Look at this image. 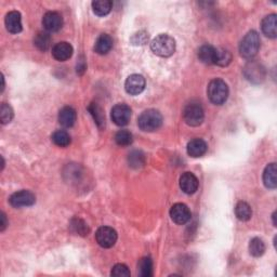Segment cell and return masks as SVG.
<instances>
[{"instance_id": "6da1fadb", "label": "cell", "mask_w": 277, "mask_h": 277, "mask_svg": "<svg viewBox=\"0 0 277 277\" xmlns=\"http://www.w3.org/2000/svg\"><path fill=\"white\" fill-rule=\"evenodd\" d=\"M150 49L158 56H171L176 51V40L167 34H160L152 40Z\"/></svg>"}, {"instance_id": "7a4b0ae2", "label": "cell", "mask_w": 277, "mask_h": 277, "mask_svg": "<svg viewBox=\"0 0 277 277\" xmlns=\"http://www.w3.org/2000/svg\"><path fill=\"white\" fill-rule=\"evenodd\" d=\"M207 94L209 100L216 105H222L226 102L228 98V87L222 79H214L208 84Z\"/></svg>"}, {"instance_id": "3957f363", "label": "cell", "mask_w": 277, "mask_h": 277, "mask_svg": "<svg viewBox=\"0 0 277 277\" xmlns=\"http://www.w3.org/2000/svg\"><path fill=\"white\" fill-rule=\"evenodd\" d=\"M162 124V116L156 110H146L138 116V124L145 132H153L160 129Z\"/></svg>"}, {"instance_id": "277c9868", "label": "cell", "mask_w": 277, "mask_h": 277, "mask_svg": "<svg viewBox=\"0 0 277 277\" xmlns=\"http://www.w3.org/2000/svg\"><path fill=\"white\" fill-rule=\"evenodd\" d=\"M260 49V36L256 30H250L242 38L240 44V56L245 58H252Z\"/></svg>"}, {"instance_id": "5b68a950", "label": "cell", "mask_w": 277, "mask_h": 277, "mask_svg": "<svg viewBox=\"0 0 277 277\" xmlns=\"http://www.w3.org/2000/svg\"><path fill=\"white\" fill-rule=\"evenodd\" d=\"M183 118L184 122L190 127L200 126L204 122V118H205L202 104L198 102L188 103L183 110Z\"/></svg>"}, {"instance_id": "8992f818", "label": "cell", "mask_w": 277, "mask_h": 277, "mask_svg": "<svg viewBox=\"0 0 277 277\" xmlns=\"http://www.w3.org/2000/svg\"><path fill=\"white\" fill-rule=\"evenodd\" d=\"M96 242L103 248L113 247L117 242V233L113 228L101 226L96 233Z\"/></svg>"}, {"instance_id": "52a82bcc", "label": "cell", "mask_w": 277, "mask_h": 277, "mask_svg": "<svg viewBox=\"0 0 277 277\" xmlns=\"http://www.w3.org/2000/svg\"><path fill=\"white\" fill-rule=\"evenodd\" d=\"M110 118L115 124L124 127L128 124L131 118V108L127 104H117L112 108Z\"/></svg>"}, {"instance_id": "ba28073f", "label": "cell", "mask_w": 277, "mask_h": 277, "mask_svg": "<svg viewBox=\"0 0 277 277\" xmlns=\"http://www.w3.org/2000/svg\"><path fill=\"white\" fill-rule=\"evenodd\" d=\"M9 202L12 207L14 208H23L32 206L36 202V197L30 190H20L14 194H12L9 198Z\"/></svg>"}, {"instance_id": "9c48e42d", "label": "cell", "mask_w": 277, "mask_h": 277, "mask_svg": "<svg viewBox=\"0 0 277 277\" xmlns=\"http://www.w3.org/2000/svg\"><path fill=\"white\" fill-rule=\"evenodd\" d=\"M170 216L171 220L174 223L179 224V226H183V224L188 223L190 220V211L188 207L184 204H174V205L170 209Z\"/></svg>"}, {"instance_id": "30bf717a", "label": "cell", "mask_w": 277, "mask_h": 277, "mask_svg": "<svg viewBox=\"0 0 277 277\" xmlns=\"http://www.w3.org/2000/svg\"><path fill=\"white\" fill-rule=\"evenodd\" d=\"M124 89L130 96H138L145 89V79L142 75H130L124 82Z\"/></svg>"}, {"instance_id": "8fae6325", "label": "cell", "mask_w": 277, "mask_h": 277, "mask_svg": "<svg viewBox=\"0 0 277 277\" xmlns=\"http://www.w3.org/2000/svg\"><path fill=\"white\" fill-rule=\"evenodd\" d=\"M42 25L44 30L50 32H58L60 30L63 26V18L60 13L58 12H47L42 18Z\"/></svg>"}, {"instance_id": "7c38bea8", "label": "cell", "mask_w": 277, "mask_h": 277, "mask_svg": "<svg viewBox=\"0 0 277 277\" xmlns=\"http://www.w3.org/2000/svg\"><path fill=\"white\" fill-rule=\"evenodd\" d=\"M6 28L11 34H18L22 32V18L21 13L18 11H11L6 16Z\"/></svg>"}, {"instance_id": "4fadbf2b", "label": "cell", "mask_w": 277, "mask_h": 277, "mask_svg": "<svg viewBox=\"0 0 277 277\" xmlns=\"http://www.w3.org/2000/svg\"><path fill=\"white\" fill-rule=\"evenodd\" d=\"M198 179L190 172L183 174L180 178V188L186 194H194L198 188Z\"/></svg>"}, {"instance_id": "5bb4252c", "label": "cell", "mask_w": 277, "mask_h": 277, "mask_svg": "<svg viewBox=\"0 0 277 277\" xmlns=\"http://www.w3.org/2000/svg\"><path fill=\"white\" fill-rule=\"evenodd\" d=\"M52 56L56 61L64 62L70 58L72 56V44L66 42H61L56 44L54 48H52Z\"/></svg>"}, {"instance_id": "9a60e30c", "label": "cell", "mask_w": 277, "mask_h": 277, "mask_svg": "<svg viewBox=\"0 0 277 277\" xmlns=\"http://www.w3.org/2000/svg\"><path fill=\"white\" fill-rule=\"evenodd\" d=\"M208 150L207 143L202 138H193L188 143L186 150L188 154L193 158H198L206 154Z\"/></svg>"}, {"instance_id": "2e32d148", "label": "cell", "mask_w": 277, "mask_h": 277, "mask_svg": "<svg viewBox=\"0 0 277 277\" xmlns=\"http://www.w3.org/2000/svg\"><path fill=\"white\" fill-rule=\"evenodd\" d=\"M245 75L248 80L252 82H260L264 79V70L258 63L252 62L247 64L245 68Z\"/></svg>"}, {"instance_id": "e0dca14e", "label": "cell", "mask_w": 277, "mask_h": 277, "mask_svg": "<svg viewBox=\"0 0 277 277\" xmlns=\"http://www.w3.org/2000/svg\"><path fill=\"white\" fill-rule=\"evenodd\" d=\"M76 110L70 106L63 108L60 113H58V122L61 124V126L65 128H70L76 122Z\"/></svg>"}, {"instance_id": "ac0fdd59", "label": "cell", "mask_w": 277, "mask_h": 277, "mask_svg": "<svg viewBox=\"0 0 277 277\" xmlns=\"http://www.w3.org/2000/svg\"><path fill=\"white\" fill-rule=\"evenodd\" d=\"M261 30L263 34L270 38H276L277 36V18L276 14H270L262 20Z\"/></svg>"}, {"instance_id": "d6986e66", "label": "cell", "mask_w": 277, "mask_h": 277, "mask_svg": "<svg viewBox=\"0 0 277 277\" xmlns=\"http://www.w3.org/2000/svg\"><path fill=\"white\" fill-rule=\"evenodd\" d=\"M263 183L268 188L274 190L277 186V167L276 164L272 162L268 164L263 172Z\"/></svg>"}, {"instance_id": "ffe728a7", "label": "cell", "mask_w": 277, "mask_h": 277, "mask_svg": "<svg viewBox=\"0 0 277 277\" xmlns=\"http://www.w3.org/2000/svg\"><path fill=\"white\" fill-rule=\"evenodd\" d=\"M113 48V39L108 34H102L96 39L94 44V50L98 54H108Z\"/></svg>"}, {"instance_id": "44dd1931", "label": "cell", "mask_w": 277, "mask_h": 277, "mask_svg": "<svg viewBox=\"0 0 277 277\" xmlns=\"http://www.w3.org/2000/svg\"><path fill=\"white\" fill-rule=\"evenodd\" d=\"M216 54V48L210 44H204L198 50V58L204 64H214Z\"/></svg>"}, {"instance_id": "7402d4cb", "label": "cell", "mask_w": 277, "mask_h": 277, "mask_svg": "<svg viewBox=\"0 0 277 277\" xmlns=\"http://www.w3.org/2000/svg\"><path fill=\"white\" fill-rule=\"evenodd\" d=\"M235 214L240 221H249L252 216V207L246 202H240L235 207Z\"/></svg>"}, {"instance_id": "603a6c76", "label": "cell", "mask_w": 277, "mask_h": 277, "mask_svg": "<svg viewBox=\"0 0 277 277\" xmlns=\"http://www.w3.org/2000/svg\"><path fill=\"white\" fill-rule=\"evenodd\" d=\"M113 6V2L110 0H96L92 2V9L94 12L98 16H108Z\"/></svg>"}, {"instance_id": "cb8c5ba5", "label": "cell", "mask_w": 277, "mask_h": 277, "mask_svg": "<svg viewBox=\"0 0 277 277\" xmlns=\"http://www.w3.org/2000/svg\"><path fill=\"white\" fill-rule=\"evenodd\" d=\"M249 252L252 256L259 258L266 252V244L259 237H254L249 242Z\"/></svg>"}, {"instance_id": "d4e9b609", "label": "cell", "mask_w": 277, "mask_h": 277, "mask_svg": "<svg viewBox=\"0 0 277 277\" xmlns=\"http://www.w3.org/2000/svg\"><path fill=\"white\" fill-rule=\"evenodd\" d=\"M51 140L56 145L60 148H66L70 144V136L64 130H56L54 134L51 136Z\"/></svg>"}, {"instance_id": "484cf974", "label": "cell", "mask_w": 277, "mask_h": 277, "mask_svg": "<svg viewBox=\"0 0 277 277\" xmlns=\"http://www.w3.org/2000/svg\"><path fill=\"white\" fill-rule=\"evenodd\" d=\"M90 114L94 117L96 124L98 128H103L105 126V115L103 113L102 108L98 106L96 103H91L88 108Z\"/></svg>"}, {"instance_id": "4316f807", "label": "cell", "mask_w": 277, "mask_h": 277, "mask_svg": "<svg viewBox=\"0 0 277 277\" xmlns=\"http://www.w3.org/2000/svg\"><path fill=\"white\" fill-rule=\"evenodd\" d=\"M70 228L74 233L80 235V236H87L89 233V226L84 220L79 219V218H74L70 221Z\"/></svg>"}, {"instance_id": "83f0119b", "label": "cell", "mask_w": 277, "mask_h": 277, "mask_svg": "<svg viewBox=\"0 0 277 277\" xmlns=\"http://www.w3.org/2000/svg\"><path fill=\"white\" fill-rule=\"evenodd\" d=\"M51 36L48 32H38L34 39V44L40 51H47L51 46Z\"/></svg>"}, {"instance_id": "f1b7e54d", "label": "cell", "mask_w": 277, "mask_h": 277, "mask_svg": "<svg viewBox=\"0 0 277 277\" xmlns=\"http://www.w3.org/2000/svg\"><path fill=\"white\" fill-rule=\"evenodd\" d=\"M138 274L142 277H150L153 274V261L150 256H144L138 262Z\"/></svg>"}, {"instance_id": "f546056e", "label": "cell", "mask_w": 277, "mask_h": 277, "mask_svg": "<svg viewBox=\"0 0 277 277\" xmlns=\"http://www.w3.org/2000/svg\"><path fill=\"white\" fill-rule=\"evenodd\" d=\"M115 142L120 146H128L134 142L132 134L128 130H120L115 136Z\"/></svg>"}, {"instance_id": "4dcf8cb0", "label": "cell", "mask_w": 277, "mask_h": 277, "mask_svg": "<svg viewBox=\"0 0 277 277\" xmlns=\"http://www.w3.org/2000/svg\"><path fill=\"white\" fill-rule=\"evenodd\" d=\"M230 61H232V54H230V51L224 49H216L214 61L216 65H219V66H228Z\"/></svg>"}, {"instance_id": "1f68e13d", "label": "cell", "mask_w": 277, "mask_h": 277, "mask_svg": "<svg viewBox=\"0 0 277 277\" xmlns=\"http://www.w3.org/2000/svg\"><path fill=\"white\" fill-rule=\"evenodd\" d=\"M128 160H129V166L132 167V168L142 167L144 164V162H145L144 155L138 150L132 152V153L129 155Z\"/></svg>"}, {"instance_id": "d6a6232c", "label": "cell", "mask_w": 277, "mask_h": 277, "mask_svg": "<svg viewBox=\"0 0 277 277\" xmlns=\"http://www.w3.org/2000/svg\"><path fill=\"white\" fill-rule=\"evenodd\" d=\"M13 118V110L9 104L2 103V108H0V120L2 124H9Z\"/></svg>"}, {"instance_id": "836d02e7", "label": "cell", "mask_w": 277, "mask_h": 277, "mask_svg": "<svg viewBox=\"0 0 277 277\" xmlns=\"http://www.w3.org/2000/svg\"><path fill=\"white\" fill-rule=\"evenodd\" d=\"M110 275L115 277H129L131 273L126 264H122V263H120V264H116L113 268H112Z\"/></svg>"}, {"instance_id": "e575fe53", "label": "cell", "mask_w": 277, "mask_h": 277, "mask_svg": "<svg viewBox=\"0 0 277 277\" xmlns=\"http://www.w3.org/2000/svg\"><path fill=\"white\" fill-rule=\"evenodd\" d=\"M0 219H2V223H0V230H2V232H4V230L6 228V226H8V222H6V214L4 212H2V214H0Z\"/></svg>"}]
</instances>
